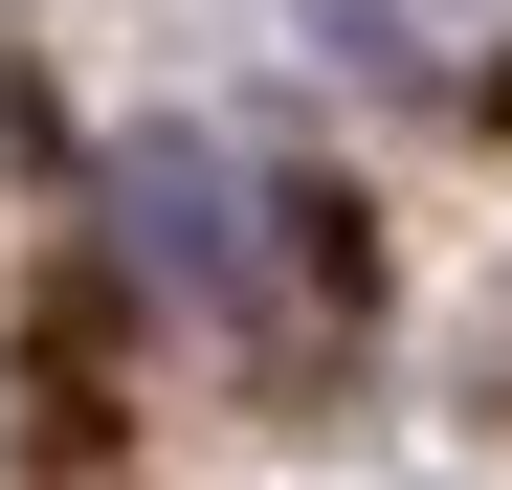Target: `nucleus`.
Returning <instances> with one entry per match:
<instances>
[{"label":"nucleus","mask_w":512,"mask_h":490,"mask_svg":"<svg viewBox=\"0 0 512 490\" xmlns=\"http://www.w3.org/2000/svg\"><path fill=\"white\" fill-rule=\"evenodd\" d=\"M245 245H268L245 156H201V134H134L112 156V268L134 290H245Z\"/></svg>","instance_id":"1"}]
</instances>
